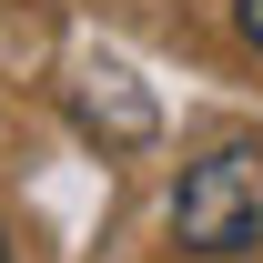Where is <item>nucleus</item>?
Returning <instances> with one entry per match:
<instances>
[{
	"label": "nucleus",
	"instance_id": "f257e3e1",
	"mask_svg": "<svg viewBox=\"0 0 263 263\" xmlns=\"http://www.w3.org/2000/svg\"><path fill=\"white\" fill-rule=\"evenodd\" d=\"M172 243L202 263H233L263 243V142H213L172 182Z\"/></svg>",
	"mask_w": 263,
	"mask_h": 263
},
{
	"label": "nucleus",
	"instance_id": "f03ea898",
	"mask_svg": "<svg viewBox=\"0 0 263 263\" xmlns=\"http://www.w3.org/2000/svg\"><path fill=\"white\" fill-rule=\"evenodd\" d=\"M233 21H243V41H253V51H263V0H243V10H233Z\"/></svg>",
	"mask_w": 263,
	"mask_h": 263
},
{
	"label": "nucleus",
	"instance_id": "7ed1b4c3",
	"mask_svg": "<svg viewBox=\"0 0 263 263\" xmlns=\"http://www.w3.org/2000/svg\"><path fill=\"white\" fill-rule=\"evenodd\" d=\"M0 263H10V243H0Z\"/></svg>",
	"mask_w": 263,
	"mask_h": 263
}]
</instances>
